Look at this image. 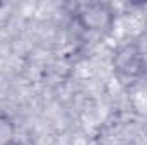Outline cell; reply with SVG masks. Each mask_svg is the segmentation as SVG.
<instances>
[{"label": "cell", "instance_id": "obj_3", "mask_svg": "<svg viewBox=\"0 0 147 145\" xmlns=\"http://www.w3.org/2000/svg\"><path fill=\"white\" fill-rule=\"evenodd\" d=\"M16 144V123L9 114L0 113V145Z\"/></svg>", "mask_w": 147, "mask_h": 145}, {"label": "cell", "instance_id": "obj_1", "mask_svg": "<svg viewBox=\"0 0 147 145\" xmlns=\"http://www.w3.org/2000/svg\"><path fill=\"white\" fill-rule=\"evenodd\" d=\"M74 19L84 31L106 33L115 22V12L110 3L87 2V3H79L75 7Z\"/></svg>", "mask_w": 147, "mask_h": 145}, {"label": "cell", "instance_id": "obj_2", "mask_svg": "<svg viewBox=\"0 0 147 145\" xmlns=\"http://www.w3.org/2000/svg\"><path fill=\"white\" fill-rule=\"evenodd\" d=\"M146 68L147 63L144 51L134 41L127 43V44H121L113 55V70L121 79L135 80V79L144 75Z\"/></svg>", "mask_w": 147, "mask_h": 145}, {"label": "cell", "instance_id": "obj_4", "mask_svg": "<svg viewBox=\"0 0 147 145\" xmlns=\"http://www.w3.org/2000/svg\"><path fill=\"white\" fill-rule=\"evenodd\" d=\"M12 145H24V144H21V142H16V144H12Z\"/></svg>", "mask_w": 147, "mask_h": 145}]
</instances>
